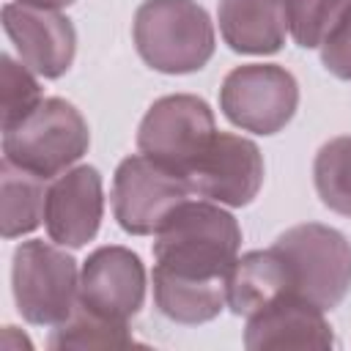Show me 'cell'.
I'll return each mask as SVG.
<instances>
[{"mask_svg":"<svg viewBox=\"0 0 351 351\" xmlns=\"http://www.w3.org/2000/svg\"><path fill=\"white\" fill-rule=\"evenodd\" d=\"M239 247L241 228L219 203H178L154 233L156 310L186 326L214 321L228 304V274Z\"/></svg>","mask_w":351,"mask_h":351,"instance_id":"obj_1","label":"cell"},{"mask_svg":"<svg viewBox=\"0 0 351 351\" xmlns=\"http://www.w3.org/2000/svg\"><path fill=\"white\" fill-rule=\"evenodd\" d=\"M189 189L219 206L241 208L255 200L263 184L261 148L239 134L217 132L206 154L186 173Z\"/></svg>","mask_w":351,"mask_h":351,"instance_id":"obj_10","label":"cell"},{"mask_svg":"<svg viewBox=\"0 0 351 351\" xmlns=\"http://www.w3.org/2000/svg\"><path fill=\"white\" fill-rule=\"evenodd\" d=\"M11 288L19 315L33 326H58L71 318L80 302L77 261L41 239L22 241L14 250Z\"/></svg>","mask_w":351,"mask_h":351,"instance_id":"obj_5","label":"cell"},{"mask_svg":"<svg viewBox=\"0 0 351 351\" xmlns=\"http://www.w3.org/2000/svg\"><path fill=\"white\" fill-rule=\"evenodd\" d=\"M104 214L101 176L90 165L71 167L52 178L47 186L44 225L55 244L60 247H85L99 233Z\"/></svg>","mask_w":351,"mask_h":351,"instance_id":"obj_12","label":"cell"},{"mask_svg":"<svg viewBox=\"0 0 351 351\" xmlns=\"http://www.w3.org/2000/svg\"><path fill=\"white\" fill-rule=\"evenodd\" d=\"M16 3H25V5H38V8H55V11H60V8L71 5L74 0H16Z\"/></svg>","mask_w":351,"mask_h":351,"instance_id":"obj_22","label":"cell"},{"mask_svg":"<svg viewBox=\"0 0 351 351\" xmlns=\"http://www.w3.org/2000/svg\"><path fill=\"white\" fill-rule=\"evenodd\" d=\"M3 30L11 38L19 60L44 80L63 77L77 52V30L69 16L55 8L25 3L3 5Z\"/></svg>","mask_w":351,"mask_h":351,"instance_id":"obj_11","label":"cell"},{"mask_svg":"<svg viewBox=\"0 0 351 351\" xmlns=\"http://www.w3.org/2000/svg\"><path fill=\"white\" fill-rule=\"evenodd\" d=\"M244 346L250 351L263 348H335V335L324 310L299 293H280L252 315H247Z\"/></svg>","mask_w":351,"mask_h":351,"instance_id":"obj_13","label":"cell"},{"mask_svg":"<svg viewBox=\"0 0 351 351\" xmlns=\"http://www.w3.org/2000/svg\"><path fill=\"white\" fill-rule=\"evenodd\" d=\"M0 85H3V129H11L19 123L30 110L41 104V85L33 77V71L19 60H14L8 52L0 55Z\"/></svg>","mask_w":351,"mask_h":351,"instance_id":"obj_20","label":"cell"},{"mask_svg":"<svg viewBox=\"0 0 351 351\" xmlns=\"http://www.w3.org/2000/svg\"><path fill=\"white\" fill-rule=\"evenodd\" d=\"M90 132L82 112L58 96L41 99L19 123L3 129V159L49 181L88 154Z\"/></svg>","mask_w":351,"mask_h":351,"instance_id":"obj_4","label":"cell"},{"mask_svg":"<svg viewBox=\"0 0 351 351\" xmlns=\"http://www.w3.org/2000/svg\"><path fill=\"white\" fill-rule=\"evenodd\" d=\"M132 38L137 55L162 74L200 71L214 55V25L197 0H143Z\"/></svg>","mask_w":351,"mask_h":351,"instance_id":"obj_2","label":"cell"},{"mask_svg":"<svg viewBox=\"0 0 351 351\" xmlns=\"http://www.w3.org/2000/svg\"><path fill=\"white\" fill-rule=\"evenodd\" d=\"M217 134L211 107L192 93H173L156 99L140 121L137 148L154 162L181 173L197 165Z\"/></svg>","mask_w":351,"mask_h":351,"instance_id":"obj_6","label":"cell"},{"mask_svg":"<svg viewBox=\"0 0 351 351\" xmlns=\"http://www.w3.org/2000/svg\"><path fill=\"white\" fill-rule=\"evenodd\" d=\"M282 261L288 291L318 304L324 313L337 307L351 288V241L321 222L293 225L271 244Z\"/></svg>","mask_w":351,"mask_h":351,"instance_id":"obj_3","label":"cell"},{"mask_svg":"<svg viewBox=\"0 0 351 351\" xmlns=\"http://www.w3.org/2000/svg\"><path fill=\"white\" fill-rule=\"evenodd\" d=\"M299 107L296 77L277 63H247L228 71L219 88L222 115L252 134H277Z\"/></svg>","mask_w":351,"mask_h":351,"instance_id":"obj_7","label":"cell"},{"mask_svg":"<svg viewBox=\"0 0 351 351\" xmlns=\"http://www.w3.org/2000/svg\"><path fill=\"white\" fill-rule=\"evenodd\" d=\"M318 49L321 63L329 74H335L337 80H351V8Z\"/></svg>","mask_w":351,"mask_h":351,"instance_id":"obj_21","label":"cell"},{"mask_svg":"<svg viewBox=\"0 0 351 351\" xmlns=\"http://www.w3.org/2000/svg\"><path fill=\"white\" fill-rule=\"evenodd\" d=\"M192 195L189 181L145 154L126 156L112 176V214L132 236H151Z\"/></svg>","mask_w":351,"mask_h":351,"instance_id":"obj_8","label":"cell"},{"mask_svg":"<svg viewBox=\"0 0 351 351\" xmlns=\"http://www.w3.org/2000/svg\"><path fill=\"white\" fill-rule=\"evenodd\" d=\"M137 340L129 332V324L104 321L80 304L74 307L71 318L58 324L47 340L52 351H85V348H129Z\"/></svg>","mask_w":351,"mask_h":351,"instance_id":"obj_17","label":"cell"},{"mask_svg":"<svg viewBox=\"0 0 351 351\" xmlns=\"http://www.w3.org/2000/svg\"><path fill=\"white\" fill-rule=\"evenodd\" d=\"M288 30L302 49H318L348 14L351 0H285Z\"/></svg>","mask_w":351,"mask_h":351,"instance_id":"obj_19","label":"cell"},{"mask_svg":"<svg viewBox=\"0 0 351 351\" xmlns=\"http://www.w3.org/2000/svg\"><path fill=\"white\" fill-rule=\"evenodd\" d=\"M217 22L233 52L271 55L285 44L288 8L285 0H219Z\"/></svg>","mask_w":351,"mask_h":351,"instance_id":"obj_14","label":"cell"},{"mask_svg":"<svg viewBox=\"0 0 351 351\" xmlns=\"http://www.w3.org/2000/svg\"><path fill=\"white\" fill-rule=\"evenodd\" d=\"M0 186H3V236L16 239L33 233L47 208V189L44 178L11 165L3 159L0 165Z\"/></svg>","mask_w":351,"mask_h":351,"instance_id":"obj_16","label":"cell"},{"mask_svg":"<svg viewBox=\"0 0 351 351\" xmlns=\"http://www.w3.org/2000/svg\"><path fill=\"white\" fill-rule=\"evenodd\" d=\"M288 291V277L282 261L274 250H255L236 258L228 274V307L233 315H252L274 296Z\"/></svg>","mask_w":351,"mask_h":351,"instance_id":"obj_15","label":"cell"},{"mask_svg":"<svg viewBox=\"0 0 351 351\" xmlns=\"http://www.w3.org/2000/svg\"><path fill=\"white\" fill-rule=\"evenodd\" d=\"M318 197L335 214L351 217V134L324 143L313 162Z\"/></svg>","mask_w":351,"mask_h":351,"instance_id":"obj_18","label":"cell"},{"mask_svg":"<svg viewBox=\"0 0 351 351\" xmlns=\"http://www.w3.org/2000/svg\"><path fill=\"white\" fill-rule=\"evenodd\" d=\"M145 299V266L137 252L110 244L88 255L80 271V307L115 324H129Z\"/></svg>","mask_w":351,"mask_h":351,"instance_id":"obj_9","label":"cell"}]
</instances>
